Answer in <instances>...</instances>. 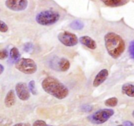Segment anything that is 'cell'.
<instances>
[{
  "instance_id": "obj_1",
  "label": "cell",
  "mask_w": 134,
  "mask_h": 126,
  "mask_svg": "<svg viewBox=\"0 0 134 126\" xmlns=\"http://www.w3.org/2000/svg\"><path fill=\"white\" fill-rule=\"evenodd\" d=\"M42 86L47 93L58 99H64L69 95L68 88L54 77L48 76L45 78L42 82Z\"/></svg>"
},
{
  "instance_id": "obj_2",
  "label": "cell",
  "mask_w": 134,
  "mask_h": 126,
  "mask_svg": "<svg viewBox=\"0 0 134 126\" xmlns=\"http://www.w3.org/2000/svg\"><path fill=\"white\" fill-rule=\"evenodd\" d=\"M104 39L108 53L114 59L120 56L126 48L122 37L114 32H109L105 36Z\"/></svg>"
},
{
  "instance_id": "obj_3",
  "label": "cell",
  "mask_w": 134,
  "mask_h": 126,
  "mask_svg": "<svg viewBox=\"0 0 134 126\" xmlns=\"http://www.w3.org/2000/svg\"><path fill=\"white\" fill-rule=\"evenodd\" d=\"M60 15L58 12L51 10H47L40 12L36 16V20L42 26H50L59 21Z\"/></svg>"
},
{
  "instance_id": "obj_4",
  "label": "cell",
  "mask_w": 134,
  "mask_h": 126,
  "mask_svg": "<svg viewBox=\"0 0 134 126\" xmlns=\"http://www.w3.org/2000/svg\"><path fill=\"white\" fill-rule=\"evenodd\" d=\"M15 68L25 74H32L37 71L38 66L35 61L28 58H22L15 62Z\"/></svg>"
},
{
  "instance_id": "obj_5",
  "label": "cell",
  "mask_w": 134,
  "mask_h": 126,
  "mask_svg": "<svg viewBox=\"0 0 134 126\" xmlns=\"http://www.w3.org/2000/svg\"><path fill=\"white\" fill-rule=\"evenodd\" d=\"M114 114V111L112 109H100L95 112L88 117V119L95 124H102L109 120Z\"/></svg>"
},
{
  "instance_id": "obj_6",
  "label": "cell",
  "mask_w": 134,
  "mask_h": 126,
  "mask_svg": "<svg viewBox=\"0 0 134 126\" xmlns=\"http://www.w3.org/2000/svg\"><path fill=\"white\" fill-rule=\"evenodd\" d=\"M58 39L59 42L66 47H73L77 45L78 42V37L74 34L69 32H62L58 34Z\"/></svg>"
},
{
  "instance_id": "obj_7",
  "label": "cell",
  "mask_w": 134,
  "mask_h": 126,
  "mask_svg": "<svg viewBox=\"0 0 134 126\" xmlns=\"http://www.w3.org/2000/svg\"><path fill=\"white\" fill-rule=\"evenodd\" d=\"M28 0H6L5 6L13 11H22L27 8Z\"/></svg>"
},
{
  "instance_id": "obj_8",
  "label": "cell",
  "mask_w": 134,
  "mask_h": 126,
  "mask_svg": "<svg viewBox=\"0 0 134 126\" xmlns=\"http://www.w3.org/2000/svg\"><path fill=\"white\" fill-rule=\"evenodd\" d=\"M15 91L16 95L22 101H27L30 97V91L27 85L24 82H19L16 83Z\"/></svg>"
},
{
  "instance_id": "obj_9",
  "label": "cell",
  "mask_w": 134,
  "mask_h": 126,
  "mask_svg": "<svg viewBox=\"0 0 134 126\" xmlns=\"http://www.w3.org/2000/svg\"><path fill=\"white\" fill-rule=\"evenodd\" d=\"M109 76V71L107 69H102L97 73L93 82V86L95 87H99L107 79Z\"/></svg>"
},
{
  "instance_id": "obj_10",
  "label": "cell",
  "mask_w": 134,
  "mask_h": 126,
  "mask_svg": "<svg viewBox=\"0 0 134 126\" xmlns=\"http://www.w3.org/2000/svg\"><path fill=\"white\" fill-rule=\"evenodd\" d=\"M80 42L82 45L91 50H94L97 48L96 42L90 36H82L80 38Z\"/></svg>"
},
{
  "instance_id": "obj_11",
  "label": "cell",
  "mask_w": 134,
  "mask_h": 126,
  "mask_svg": "<svg viewBox=\"0 0 134 126\" xmlns=\"http://www.w3.org/2000/svg\"><path fill=\"white\" fill-rule=\"evenodd\" d=\"M105 5L108 7H116L124 5L127 3L128 0H100Z\"/></svg>"
},
{
  "instance_id": "obj_12",
  "label": "cell",
  "mask_w": 134,
  "mask_h": 126,
  "mask_svg": "<svg viewBox=\"0 0 134 126\" xmlns=\"http://www.w3.org/2000/svg\"><path fill=\"white\" fill-rule=\"evenodd\" d=\"M15 101H16V97H15V91L13 90H10L7 93L5 98V105L7 107H11L15 104Z\"/></svg>"
},
{
  "instance_id": "obj_13",
  "label": "cell",
  "mask_w": 134,
  "mask_h": 126,
  "mask_svg": "<svg viewBox=\"0 0 134 126\" xmlns=\"http://www.w3.org/2000/svg\"><path fill=\"white\" fill-rule=\"evenodd\" d=\"M122 91L124 94L130 97H134V85L126 83L122 87Z\"/></svg>"
},
{
  "instance_id": "obj_14",
  "label": "cell",
  "mask_w": 134,
  "mask_h": 126,
  "mask_svg": "<svg viewBox=\"0 0 134 126\" xmlns=\"http://www.w3.org/2000/svg\"><path fill=\"white\" fill-rule=\"evenodd\" d=\"M58 68L62 72H66L70 67V63L68 59L62 58L58 62Z\"/></svg>"
},
{
  "instance_id": "obj_15",
  "label": "cell",
  "mask_w": 134,
  "mask_h": 126,
  "mask_svg": "<svg viewBox=\"0 0 134 126\" xmlns=\"http://www.w3.org/2000/svg\"><path fill=\"white\" fill-rule=\"evenodd\" d=\"M9 56L10 59H11L13 61H17L19 59H20V54L19 49H18L16 47H13V48L10 50Z\"/></svg>"
},
{
  "instance_id": "obj_16",
  "label": "cell",
  "mask_w": 134,
  "mask_h": 126,
  "mask_svg": "<svg viewBox=\"0 0 134 126\" xmlns=\"http://www.w3.org/2000/svg\"><path fill=\"white\" fill-rule=\"evenodd\" d=\"M83 26H84L83 23L78 20H74L70 24V28L73 30H80L83 29Z\"/></svg>"
},
{
  "instance_id": "obj_17",
  "label": "cell",
  "mask_w": 134,
  "mask_h": 126,
  "mask_svg": "<svg viewBox=\"0 0 134 126\" xmlns=\"http://www.w3.org/2000/svg\"><path fill=\"white\" fill-rule=\"evenodd\" d=\"M118 99L116 97H111L105 101V105L107 106H110V107H114L118 105Z\"/></svg>"
},
{
  "instance_id": "obj_18",
  "label": "cell",
  "mask_w": 134,
  "mask_h": 126,
  "mask_svg": "<svg viewBox=\"0 0 134 126\" xmlns=\"http://www.w3.org/2000/svg\"><path fill=\"white\" fill-rule=\"evenodd\" d=\"M28 89H29L31 93L34 95H37V91L36 89V83L34 80H31L30 82L28 83Z\"/></svg>"
},
{
  "instance_id": "obj_19",
  "label": "cell",
  "mask_w": 134,
  "mask_h": 126,
  "mask_svg": "<svg viewBox=\"0 0 134 126\" xmlns=\"http://www.w3.org/2000/svg\"><path fill=\"white\" fill-rule=\"evenodd\" d=\"M9 30V27L7 24L3 20H0V32L2 33L7 32Z\"/></svg>"
},
{
  "instance_id": "obj_20",
  "label": "cell",
  "mask_w": 134,
  "mask_h": 126,
  "mask_svg": "<svg viewBox=\"0 0 134 126\" xmlns=\"http://www.w3.org/2000/svg\"><path fill=\"white\" fill-rule=\"evenodd\" d=\"M9 56V53L6 49H0V60L6 59Z\"/></svg>"
},
{
  "instance_id": "obj_21",
  "label": "cell",
  "mask_w": 134,
  "mask_h": 126,
  "mask_svg": "<svg viewBox=\"0 0 134 126\" xmlns=\"http://www.w3.org/2000/svg\"><path fill=\"white\" fill-rule=\"evenodd\" d=\"M129 53L130 56L134 60V40L131 41L129 45Z\"/></svg>"
},
{
  "instance_id": "obj_22",
  "label": "cell",
  "mask_w": 134,
  "mask_h": 126,
  "mask_svg": "<svg viewBox=\"0 0 134 126\" xmlns=\"http://www.w3.org/2000/svg\"><path fill=\"white\" fill-rule=\"evenodd\" d=\"M33 49V45L31 43H26L24 45V51L25 52H30Z\"/></svg>"
},
{
  "instance_id": "obj_23",
  "label": "cell",
  "mask_w": 134,
  "mask_h": 126,
  "mask_svg": "<svg viewBox=\"0 0 134 126\" xmlns=\"http://www.w3.org/2000/svg\"><path fill=\"white\" fill-rule=\"evenodd\" d=\"M46 122L43 120H37L33 123V126H46Z\"/></svg>"
},
{
  "instance_id": "obj_24",
  "label": "cell",
  "mask_w": 134,
  "mask_h": 126,
  "mask_svg": "<svg viewBox=\"0 0 134 126\" xmlns=\"http://www.w3.org/2000/svg\"><path fill=\"white\" fill-rule=\"evenodd\" d=\"M82 110L85 112H90L92 110V106L90 105H83L82 107Z\"/></svg>"
},
{
  "instance_id": "obj_25",
  "label": "cell",
  "mask_w": 134,
  "mask_h": 126,
  "mask_svg": "<svg viewBox=\"0 0 134 126\" xmlns=\"http://www.w3.org/2000/svg\"><path fill=\"white\" fill-rule=\"evenodd\" d=\"M124 126H134L133 123H132L130 121H125L123 123Z\"/></svg>"
},
{
  "instance_id": "obj_26",
  "label": "cell",
  "mask_w": 134,
  "mask_h": 126,
  "mask_svg": "<svg viewBox=\"0 0 134 126\" xmlns=\"http://www.w3.org/2000/svg\"><path fill=\"white\" fill-rule=\"evenodd\" d=\"M13 126H30V124H28V123H16V124L14 125Z\"/></svg>"
},
{
  "instance_id": "obj_27",
  "label": "cell",
  "mask_w": 134,
  "mask_h": 126,
  "mask_svg": "<svg viewBox=\"0 0 134 126\" xmlns=\"http://www.w3.org/2000/svg\"><path fill=\"white\" fill-rule=\"evenodd\" d=\"M4 70H5L4 66H3L2 65H1V64H0V75H1V74H2V73L3 72H4Z\"/></svg>"
},
{
  "instance_id": "obj_28",
  "label": "cell",
  "mask_w": 134,
  "mask_h": 126,
  "mask_svg": "<svg viewBox=\"0 0 134 126\" xmlns=\"http://www.w3.org/2000/svg\"><path fill=\"white\" fill-rule=\"evenodd\" d=\"M132 116H133V118H134V110H133V112H132Z\"/></svg>"
},
{
  "instance_id": "obj_29",
  "label": "cell",
  "mask_w": 134,
  "mask_h": 126,
  "mask_svg": "<svg viewBox=\"0 0 134 126\" xmlns=\"http://www.w3.org/2000/svg\"><path fill=\"white\" fill-rule=\"evenodd\" d=\"M117 126H124L123 125H117Z\"/></svg>"
},
{
  "instance_id": "obj_30",
  "label": "cell",
  "mask_w": 134,
  "mask_h": 126,
  "mask_svg": "<svg viewBox=\"0 0 134 126\" xmlns=\"http://www.w3.org/2000/svg\"><path fill=\"white\" fill-rule=\"evenodd\" d=\"M46 126H52V125H46Z\"/></svg>"
}]
</instances>
